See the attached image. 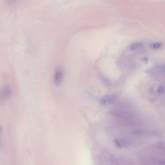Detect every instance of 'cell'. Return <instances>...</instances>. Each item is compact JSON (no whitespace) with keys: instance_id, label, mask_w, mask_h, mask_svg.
Wrapping results in <instances>:
<instances>
[{"instance_id":"7a4b0ae2","label":"cell","mask_w":165,"mask_h":165,"mask_svg":"<svg viewBox=\"0 0 165 165\" xmlns=\"http://www.w3.org/2000/svg\"><path fill=\"white\" fill-rule=\"evenodd\" d=\"M64 70L62 66H58L54 72L53 80L56 86H60L63 81L64 78Z\"/></svg>"},{"instance_id":"277c9868","label":"cell","mask_w":165,"mask_h":165,"mask_svg":"<svg viewBox=\"0 0 165 165\" xmlns=\"http://www.w3.org/2000/svg\"><path fill=\"white\" fill-rule=\"evenodd\" d=\"M118 98L116 94L108 95L103 97L100 101V103L103 105L112 104L115 102Z\"/></svg>"},{"instance_id":"5b68a950","label":"cell","mask_w":165,"mask_h":165,"mask_svg":"<svg viewBox=\"0 0 165 165\" xmlns=\"http://www.w3.org/2000/svg\"><path fill=\"white\" fill-rule=\"evenodd\" d=\"M114 142L116 146L120 148H128L131 145V142L128 140L125 139H116Z\"/></svg>"},{"instance_id":"9c48e42d","label":"cell","mask_w":165,"mask_h":165,"mask_svg":"<svg viewBox=\"0 0 165 165\" xmlns=\"http://www.w3.org/2000/svg\"><path fill=\"white\" fill-rule=\"evenodd\" d=\"M2 133L3 128L1 126H0V147L2 146Z\"/></svg>"},{"instance_id":"8992f818","label":"cell","mask_w":165,"mask_h":165,"mask_svg":"<svg viewBox=\"0 0 165 165\" xmlns=\"http://www.w3.org/2000/svg\"><path fill=\"white\" fill-rule=\"evenodd\" d=\"M144 44L141 42H136L132 44L128 47L129 50H135L137 49H140L143 47Z\"/></svg>"},{"instance_id":"3957f363","label":"cell","mask_w":165,"mask_h":165,"mask_svg":"<svg viewBox=\"0 0 165 165\" xmlns=\"http://www.w3.org/2000/svg\"><path fill=\"white\" fill-rule=\"evenodd\" d=\"M110 114L115 117L126 119L132 118L134 116V114L132 112L123 110H113L110 112Z\"/></svg>"},{"instance_id":"30bf717a","label":"cell","mask_w":165,"mask_h":165,"mask_svg":"<svg viewBox=\"0 0 165 165\" xmlns=\"http://www.w3.org/2000/svg\"><path fill=\"white\" fill-rule=\"evenodd\" d=\"M8 2H10V3H13V2H14L16 1V0H7Z\"/></svg>"},{"instance_id":"6da1fadb","label":"cell","mask_w":165,"mask_h":165,"mask_svg":"<svg viewBox=\"0 0 165 165\" xmlns=\"http://www.w3.org/2000/svg\"><path fill=\"white\" fill-rule=\"evenodd\" d=\"M13 90L11 86L8 84L2 85L0 89V99L2 100H7L12 96Z\"/></svg>"},{"instance_id":"52a82bcc","label":"cell","mask_w":165,"mask_h":165,"mask_svg":"<svg viewBox=\"0 0 165 165\" xmlns=\"http://www.w3.org/2000/svg\"><path fill=\"white\" fill-rule=\"evenodd\" d=\"M162 46V44L159 42H156L152 44H151V47L153 49H157L161 48Z\"/></svg>"},{"instance_id":"ba28073f","label":"cell","mask_w":165,"mask_h":165,"mask_svg":"<svg viewBox=\"0 0 165 165\" xmlns=\"http://www.w3.org/2000/svg\"><path fill=\"white\" fill-rule=\"evenodd\" d=\"M157 94L159 96L163 95L164 93V86H160L158 87V89H157Z\"/></svg>"}]
</instances>
